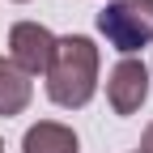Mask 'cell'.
<instances>
[{"instance_id":"2","label":"cell","mask_w":153,"mask_h":153,"mask_svg":"<svg viewBox=\"0 0 153 153\" xmlns=\"http://www.w3.org/2000/svg\"><path fill=\"white\" fill-rule=\"evenodd\" d=\"M98 34L128 60L153 47V0H106L98 13Z\"/></svg>"},{"instance_id":"6","label":"cell","mask_w":153,"mask_h":153,"mask_svg":"<svg viewBox=\"0 0 153 153\" xmlns=\"http://www.w3.org/2000/svg\"><path fill=\"white\" fill-rule=\"evenodd\" d=\"M30 98H34V81L17 68L9 55H0V115H22L26 106H30Z\"/></svg>"},{"instance_id":"7","label":"cell","mask_w":153,"mask_h":153,"mask_svg":"<svg viewBox=\"0 0 153 153\" xmlns=\"http://www.w3.org/2000/svg\"><path fill=\"white\" fill-rule=\"evenodd\" d=\"M136 153H153V123L145 128V136H140V149H136Z\"/></svg>"},{"instance_id":"1","label":"cell","mask_w":153,"mask_h":153,"mask_svg":"<svg viewBox=\"0 0 153 153\" xmlns=\"http://www.w3.org/2000/svg\"><path fill=\"white\" fill-rule=\"evenodd\" d=\"M98 64L102 55L94 47V38L85 34H64L55 38V51H51V64H47V98L64 111H76L94 98L98 89Z\"/></svg>"},{"instance_id":"4","label":"cell","mask_w":153,"mask_h":153,"mask_svg":"<svg viewBox=\"0 0 153 153\" xmlns=\"http://www.w3.org/2000/svg\"><path fill=\"white\" fill-rule=\"evenodd\" d=\"M145 98H149V68L140 60L123 55L106 76V102H111L115 115H136L145 106Z\"/></svg>"},{"instance_id":"3","label":"cell","mask_w":153,"mask_h":153,"mask_svg":"<svg viewBox=\"0 0 153 153\" xmlns=\"http://www.w3.org/2000/svg\"><path fill=\"white\" fill-rule=\"evenodd\" d=\"M51 51H55V34H51L43 22H17V26L9 30V60L22 68L26 76L47 72Z\"/></svg>"},{"instance_id":"9","label":"cell","mask_w":153,"mask_h":153,"mask_svg":"<svg viewBox=\"0 0 153 153\" xmlns=\"http://www.w3.org/2000/svg\"><path fill=\"white\" fill-rule=\"evenodd\" d=\"M0 153H4V140H0Z\"/></svg>"},{"instance_id":"5","label":"cell","mask_w":153,"mask_h":153,"mask_svg":"<svg viewBox=\"0 0 153 153\" xmlns=\"http://www.w3.org/2000/svg\"><path fill=\"white\" fill-rule=\"evenodd\" d=\"M76 149H81L76 132L68 123H55V119H38L22 136V153H76Z\"/></svg>"},{"instance_id":"8","label":"cell","mask_w":153,"mask_h":153,"mask_svg":"<svg viewBox=\"0 0 153 153\" xmlns=\"http://www.w3.org/2000/svg\"><path fill=\"white\" fill-rule=\"evenodd\" d=\"M13 4H30V0H13Z\"/></svg>"}]
</instances>
